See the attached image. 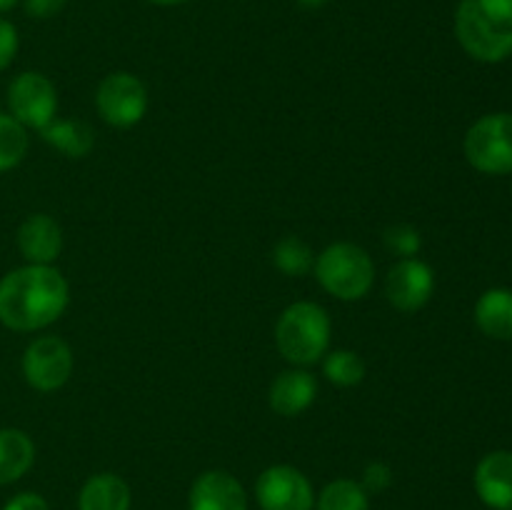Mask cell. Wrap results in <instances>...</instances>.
Returning <instances> with one entry per match:
<instances>
[{
	"label": "cell",
	"instance_id": "obj_10",
	"mask_svg": "<svg viewBox=\"0 0 512 510\" xmlns=\"http://www.w3.org/2000/svg\"><path fill=\"white\" fill-rule=\"evenodd\" d=\"M435 273L420 258H400L385 278L388 303L400 313H415L433 298Z\"/></svg>",
	"mask_w": 512,
	"mask_h": 510
},
{
	"label": "cell",
	"instance_id": "obj_7",
	"mask_svg": "<svg viewBox=\"0 0 512 510\" xmlns=\"http://www.w3.org/2000/svg\"><path fill=\"white\" fill-rule=\"evenodd\" d=\"M73 350L58 335H40L25 348L23 375L38 393H53L63 388L73 375Z\"/></svg>",
	"mask_w": 512,
	"mask_h": 510
},
{
	"label": "cell",
	"instance_id": "obj_29",
	"mask_svg": "<svg viewBox=\"0 0 512 510\" xmlns=\"http://www.w3.org/2000/svg\"><path fill=\"white\" fill-rule=\"evenodd\" d=\"M15 3H18V0H0V13H5V10L15 8Z\"/></svg>",
	"mask_w": 512,
	"mask_h": 510
},
{
	"label": "cell",
	"instance_id": "obj_27",
	"mask_svg": "<svg viewBox=\"0 0 512 510\" xmlns=\"http://www.w3.org/2000/svg\"><path fill=\"white\" fill-rule=\"evenodd\" d=\"M3 510H50V505L38 493H18L5 503Z\"/></svg>",
	"mask_w": 512,
	"mask_h": 510
},
{
	"label": "cell",
	"instance_id": "obj_28",
	"mask_svg": "<svg viewBox=\"0 0 512 510\" xmlns=\"http://www.w3.org/2000/svg\"><path fill=\"white\" fill-rule=\"evenodd\" d=\"M325 3H328V0H298V5L303 10H320Z\"/></svg>",
	"mask_w": 512,
	"mask_h": 510
},
{
	"label": "cell",
	"instance_id": "obj_15",
	"mask_svg": "<svg viewBox=\"0 0 512 510\" xmlns=\"http://www.w3.org/2000/svg\"><path fill=\"white\" fill-rule=\"evenodd\" d=\"M78 510H130V485L115 473L90 475L80 488Z\"/></svg>",
	"mask_w": 512,
	"mask_h": 510
},
{
	"label": "cell",
	"instance_id": "obj_24",
	"mask_svg": "<svg viewBox=\"0 0 512 510\" xmlns=\"http://www.w3.org/2000/svg\"><path fill=\"white\" fill-rule=\"evenodd\" d=\"M360 485L365 488V493H383V490H388L393 485V468L388 463L373 460V463L365 465Z\"/></svg>",
	"mask_w": 512,
	"mask_h": 510
},
{
	"label": "cell",
	"instance_id": "obj_21",
	"mask_svg": "<svg viewBox=\"0 0 512 510\" xmlns=\"http://www.w3.org/2000/svg\"><path fill=\"white\" fill-rule=\"evenodd\" d=\"M315 510H370V498L360 483L350 478H338L323 488Z\"/></svg>",
	"mask_w": 512,
	"mask_h": 510
},
{
	"label": "cell",
	"instance_id": "obj_18",
	"mask_svg": "<svg viewBox=\"0 0 512 510\" xmlns=\"http://www.w3.org/2000/svg\"><path fill=\"white\" fill-rule=\"evenodd\" d=\"M45 143L63 153L65 158H85L95 148V133L83 120H58L40 130Z\"/></svg>",
	"mask_w": 512,
	"mask_h": 510
},
{
	"label": "cell",
	"instance_id": "obj_8",
	"mask_svg": "<svg viewBox=\"0 0 512 510\" xmlns=\"http://www.w3.org/2000/svg\"><path fill=\"white\" fill-rule=\"evenodd\" d=\"M8 115H13L25 128L43 130L53 123L58 113V93L50 78L35 70L15 75L8 88Z\"/></svg>",
	"mask_w": 512,
	"mask_h": 510
},
{
	"label": "cell",
	"instance_id": "obj_23",
	"mask_svg": "<svg viewBox=\"0 0 512 510\" xmlns=\"http://www.w3.org/2000/svg\"><path fill=\"white\" fill-rule=\"evenodd\" d=\"M383 240L385 248L390 253L400 255V258H415L420 248H423V238H420V233L413 225H393V228L385 230Z\"/></svg>",
	"mask_w": 512,
	"mask_h": 510
},
{
	"label": "cell",
	"instance_id": "obj_3",
	"mask_svg": "<svg viewBox=\"0 0 512 510\" xmlns=\"http://www.w3.org/2000/svg\"><path fill=\"white\" fill-rule=\"evenodd\" d=\"M333 323L323 305L298 300L280 313L275 323V345L293 368H308L325 358L330 348Z\"/></svg>",
	"mask_w": 512,
	"mask_h": 510
},
{
	"label": "cell",
	"instance_id": "obj_6",
	"mask_svg": "<svg viewBox=\"0 0 512 510\" xmlns=\"http://www.w3.org/2000/svg\"><path fill=\"white\" fill-rule=\"evenodd\" d=\"M95 108L100 118L113 128H133L148 113V90L138 75L118 70L100 80Z\"/></svg>",
	"mask_w": 512,
	"mask_h": 510
},
{
	"label": "cell",
	"instance_id": "obj_22",
	"mask_svg": "<svg viewBox=\"0 0 512 510\" xmlns=\"http://www.w3.org/2000/svg\"><path fill=\"white\" fill-rule=\"evenodd\" d=\"M28 145V128L20 125L13 115L0 113V173L23 163Z\"/></svg>",
	"mask_w": 512,
	"mask_h": 510
},
{
	"label": "cell",
	"instance_id": "obj_17",
	"mask_svg": "<svg viewBox=\"0 0 512 510\" xmlns=\"http://www.w3.org/2000/svg\"><path fill=\"white\" fill-rule=\"evenodd\" d=\"M35 463V443L25 430L0 428V485L23 478Z\"/></svg>",
	"mask_w": 512,
	"mask_h": 510
},
{
	"label": "cell",
	"instance_id": "obj_30",
	"mask_svg": "<svg viewBox=\"0 0 512 510\" xmlns=\"http://www.w3.org/2000/svg\"><path fill=\"white\" fill-rule=\"evenodd\" d=\"M155 5H180V3H188V0H150Z\"/></svg>",
	"mask_w": 512,
	"mask_h": 510
},
{
	"label": "cell",
	"instance_id": "obj_11",
	"mask_svg": "<svg viewBox=\"0 0 512 510\" xmlns=\"http://www.w3.org/2000/svg\"><path fill=\"white\" fill-rule=\"evenodd\" d=\"M188 505L190 510H248V495L235 475L205 470L190 488Z\"/></svg>",
	"mask_w": 512,
	"mask_h": 510
},
{
	"label": "cell",
	"instance_id": "obj_2",
	"mask_svg": "<svg viewBox=\"0 0 512 510\" xmlns=\"http://www.w3.org/2000/svg\"><path fill=\"white\" fill-rule=\"evenodd\" d=\"M455 35L470 58L503 63L512 55V0H460Z\"/></svg>",
	"mask_w": 512,
	"mask_h": 510
},
{
	"label": "cell",
	"instance_id": "obj_13",
	"mask_svg": "<svg viewBox=\"0 0 512 510\" xmlns=\"http://www.w3.org/2000/svg\"><path fill=\"white\" fill-rule=\"evenodd\" d=\"M315 398H318V380L305 368L283 370L268 390L270 410L283 418H295V415L305 413L315 403Z\"/></svg>",
	"mask_w": 512,
	"mask_h": 510
},
{
	"label": "cell",
	"instance_id": "obj_19",
	"mask_svg": "<svg viewBox=\"0 0 512 510\" xmlns=\"http://www.w3.org/2000/svg\"><path fill=\"white\" fill-rule=\"evenodd\" d=\"M273 265L283 275L300 278V275H308L313 270L315 253L303 238H298V235H285V238H280L275 243Z\"/></svg>",
	"mask_w": 512,
	"mask_h": 510
},
{
	"label": "cell",
	"instance_id": "obj_9",
	"mask_svg": "<svg viewBox=\"0 0 512 510\" xmlns=\"http://www.w3.org/2000/svg\"><path fill=\"white\" fill-rule=\"evenodd\" d=\"M255 498L263 510H313L315 493L308 475L293 465H270L258 475Z\"/></svg>",
	"mask_w": 512,
	"mask_h": 510
},
{
	"label": "cell",
	"instance_id": "obj_26",
	"mask_svg": "<svg viewBox=\"0 0 512 510\" xmlns=\"http://www.w3.org/2000/svg\"><path fill=\"white\" fill-rule=\"evenodd\" d=\"M23 5H25V13H28L30 18L48 20V18H55L58 13H63L68 0H23Z\"/></svg>",
	"mask_w": 512,
	"mask_h": 510
},
{
	"label": "cell",
	"instance_id": "obj_4",
	"mask_svg": "<svg viewBox=\"0 0 512 510\" xmlns=\"http://www.w3.org/2000/svg\"><path fill=\"white\" fill-rule=\"evenodd\" d=\"M315 278L338 300H363L375 283V263L360 245L340 240L315 258Z\"/></svg>",
	"mask_w": 512,
	"mask_h": 510
},
{
	"label": "cell",
	"instance_id": "obj_1",
	"mask_svg": "<svg viewBox=\"0 0 512 510\" xmlns=\"http://www.w3.org/2000/svg\"><path fill=\"white\" fill-rule=\"evenodd\" d=\"M70 300L68 280L53 265H23L0 280V323L33 333L53 325Z\"/></svg>",
	"mask_w": 512,
	"mask_h": 510
},
{
	"label": "cell",
	"instance_id": "obj_5",
	"mask_svg": "<svg viewBox=\"0 0 512 510\" xmlns=\"http://www.w3.org/2000/svg\"><path fill=\"white\" fill-rule=\"evenodd\" d=\"M463 148L468 163L480 173H512V113H493L475 120Z\"/></svg>",
	"mask_w": 512,
	"mask_h": 510
},
{
	"label": "cell",
	"instance_id": "obj_16",
	"mask_svg": "<svg viewBox=\"0 0 512 510\" xmlns=\"http://www.w3.org/2000/svg\"><path fill=\"white\" fill-rule=\"evenodd\" d=\"M475 323L488 338L512 340V290H485L475 303Z\"/></svg>",
	"mask_w": 512,
	"mask_h": 510
},
{
	"label": "cell",
	"instance_id": "obj_25",
	"mask_svg": "<svg viewBox=\"0 0 512 510\" xmlns=\"http://www.w3.org/2000/svg\"><path fill=\"white\" fill-rule=\"evenodd\" d=\"M18 30L10 20L0 18V70L8 68L13 63L15 53H18Z\"/></svg>",
	"mask_w": 512,
	"mask_h": 510
},
{
	"label": "cell",
	"instance_id": "obj_12",
	"mask_svg": "<svg viewBox=\"0 0 512 510\" xmlns=\"http://www.w3.org/2000/svg\"><path fill=\"white\" fill-rule=\"evenodd\" d=\"M18 250L28 263L33 265H53L63 250V230L55 223V218L45 213H33L20 223Z\"/></svg>",
	"mask_w": 512,
	"mask_h": 510
},
{
	"label": "cell",
	"instance_id": "obj_20",
	"mask_svg": "<svg viewBox=\"0 0 512 510\" xmlns=\"http://www.w3.org/2000/svg\"><path fill=\"white\" fill-rule=\"evenodd\" d=\"M323 375L338 388H355L365 378V360L355 350H328L323 358Z\"/></svg>",
	"mask_w": 512,
	"mask_h": 510
},
{
	"label": "cell",
	"instance_id": "obj_14",
	"mask_svg": "<svg viewBox=\"0 0 512 510\" xmlns=\"http://www.w3.org/2000/svg\"><path fill=\"white\" fill-rule=\"evenodd\" d=\"M475 493L488 508L512 510V450H495L480 460Z\"/></svg>",
	"mask_w": 512,
	"mask_h": 510
}]
</instances>
